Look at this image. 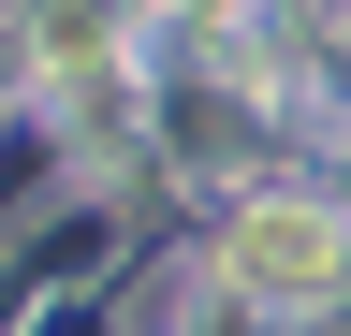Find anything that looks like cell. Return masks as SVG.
I'll return each instance as SVG.
<instances>
[{"label": "cell", "instance_id": "obj_1", "mask_svg": "<svg viewBox=\"0 0 351 336\" xmlns=\"http://www.w3.org/2000/svg\"><path fill=\"white\" fill-rule=\"evenodd\" d=\"M351 234L322 220V205H234V248H219V278L263 292V307H307V292H337Z\"/></svg>", "mask_w": 351, "mask_h": 336}]
</instances>
